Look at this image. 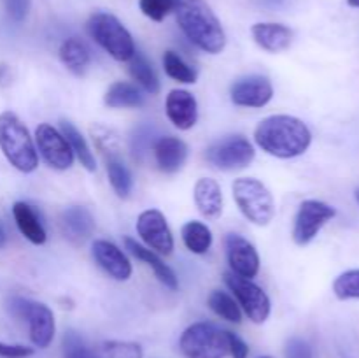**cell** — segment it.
I'll return each mask as SVG.
<instances>
[{"mask_svg": "<svg viewBox=\"0 0 359 358\" xmlns=\"http://www.w3.org/2000/svg\"><path fill=\"white\" fill-rule=\"evenodd\" d=\"M179 350L186 358H226L230 354L228 330L209 321L193 323L182 332Z\"/></svg>", "mask_w": 359, "mask_h": 358, "instance_id": "5", "label": "cell"}, {"mask_svg": "<svg viewBox=\"0 0 359 358\" xmlns=\"http://www.w3.org/2000/svg\"><path fill=\"white\" fill-rule=\"evenodd\" d=\"M228 340H230V354L231 358H248L249 346L233 332H228Z\"/></svg>", "mask_w": 359, "mask_h": 358, "instance_id": "39", "label": "cell"}, {"mask_svg": "<svg viewBox=\"0 0 359 358\" xmlns=\"http://www.w3.org/2000/svg\"><path fill=\"white\" fill-rule=\"evenodd\" d=\"M4 7H6V13L11 20L21 23L28 16L30 0H4Z\"/></svg>", "mask_w": 359, "mask_h": 358, "instance_id": "37", "label": "cell"}, {"mask_svg": "<svg viewBox=\"0 0 359 358\" xmlns=\"http://www.w3.org/2000/svg\"><path fill=\"white\" fill-rule=\"evenodd\" d=\"M163 69L168 77L184 84L196 83V77H198L196 76V70L191 65H188L175 51H165Z\"/></svg>", "mask_w": 359, "mask_h": 358, "instance_id": "32", "label": "cell"}, {"mask_svg": "<svg viewBox=\"0 0 359 358\" xmlns=\"http://www.w3.org/2000/svg\"><path fill=\"white\" fill-rule=\"evenodd\" d=\"M62 230L72 242H84L93 235L95 218L83 206H70L62 214Z\"/></svg>", "mask_w": 359, "mask_h": 358, "instance_id": "18", "label": "cell"}, {"mask_svg": "<svg viewBox=\"0 0 359 358\" xmlns=\"http://www.w3.org/2000/svg\"><path fill=\"white\" fill-rule=\"evenodd\" d=\"M105 105L112 109H135L144 105V95L137 88V84L126 83V81H116L109 86L104 97Z\"/></svg>", "mask_w": 359, "mask_h": 358, "instance_id": "24", "label": "cell"}, {"mask_svg": "<svg viewBox=\"0 0 359 358\" xmlns=\"http://www.w3.org/2000/svg\"><path fill=\"white\" fill-rule=\"evenodd\" d=\"M60 132L63 133V137L67 139L69 146L72 147L74 157H77V160L81 161V165H83L88 172L97 171V160H95L93 151H91V147L88 146L83 133L74 126V123L67 121V119H62V121H60Z\"/></svg>", "mask_w": 359, "mask_h": 358, "instance_id": "25", "label": "cell"}, {"mask_svg": "<svg viewBox=\"0 0 359 358\" xmlns=\"http://www.w3.org/2000/svg\"><path fill=\"white\" fill-rule=\"evenodd\" d=\"M224 244H226V258L231 272L245 279L258 276L259 255L248 239L238 234H228Z\"/></svg>", "mask_w": 359, "mask_h": 358, "instance_id": "14", "label": "cell"}, {"mask_svg": "<svg viewBox=\"0 0 359 358\" xmlns=\"http://www.w3.org/2000/svg\"><path fill=\"white\" fill-rule=\"evenodd\" d=\"M231 102L238 107L259 109L265 107L273 97V86L266 76H252L242 77L231 84L230 90Z\"/></svg>", "mask_w": 359, "mask_h": 358, "instance_id": "13", "label": "cell"}, {"mask_svg": "<svg viewBox=\"0 0 359 358\" xmlns=\"http://www.w3.org/2000/svg\"><path fill=\"white\" fill-rule=\"evenodd\" d=\"M128 62V72L130 76H132V79L135 81L139 86H142L147 93H160V79H158L156 72H154L153 65H151L149 60L146 58V55H142L140 51H135V55H133Z\"/></svg>", "mask_w": 359, "mask_h": 358, "instance_id": "26", "label": "cell"}, {"mask_svg": "<svg viewBox=\"0 0 359 358\" xmlns=\"http://www.w3.org/2000/svg\"><path fill=\"white\" fill-rule=\"evenodd\" d=\"M347 4H349L351 7H359V0H347Z\"/></svg>", "mask_w": 359, "mask_h": 358, "instance_id": "41", "label": "cell"}, {"mask_svg": "<svg viewBox=\"0 0 359 358\" xmlns=\"http://www.w3.org/2000/svg\"><path fill=\"white\" fill-rule=\"evenodd\" d=\"M9 311L11 314L16 318L25 319L28 323V333H30V340L37 347L44 350L53 343L55 337L56 325L53 311L42 302L30 300V298L23 297H13L9 300Z\"/></svg>", "mask_w": 359, "mask_h": 358, "instance_id": "7", "label": "cell"}, {"mask_svg": "<svg viewBox=\"0 0 359 358\" xmlns=\"http://www.w3.org/2000/svg\"><path fill=\"white\" fill-rule=\"evenodd\" d=\"M91 255L98 267H102L112 279L128 281L132 276V263H130L128 256L114 242L98 239L91 246Z\"/></svg>", "mask_w": 359, "mask_h": 358, "instance_id": "15", "label": "cell"}, {"mask_svg": "<svg viewBox=\"0 0 359 358\" xmlns=\"http://www.w3.org/2000/svg\"><path fill=\"white\" fill-rule=\"evenodd\" d=\"M165 111L172 125L179 130L193 128L198 119V104L188 90H172L167 95Z\"/></svg>", "mask_w": 359, "mask_h": 358, "instance_id": "16", "label": "cell"}, {"mask_svg": "<svg viewBox=\"0 0 359 358\" xmlns=\"http://www.w3.org/2000/svg\"><path fill=\"white\" fill-rule=\"evenodd\" d=\"M233 200L245 220L266 227L276 216V202L270 190L256 178H238L231 185Z\"/></svg>", "mask_w": 359, "mask_h": 358, "instance_id": "6", "label": "cell"}, {"mask_svg": "<svg viewBox=\"0 0 359 358\" xmlns=\"http://www.w3.org/2000/svg\"><path fill=\"white\" fill-rule=\"evenodd\" d=\"M125 248L128 249V253H132L137 260L146 263L147 267H151L154 272V276L160 279V283H163L168 290H177L179 288V281L177 276H175L174 270L163 262V260L158 256V253H154L153 249L146 248V246L139 244L135 239L132 237H125Z\"/></svg>", "mask_w": 359, "mask_h": 358, "instance_id": "20", "label": "cell"}, {"mask_svg": "<svg viewBox=\"0 0 359 358\" xmlns=\"http://www.w3.org/2000/svg\"><path fill=\"white\" fill-rule=\"evenodd\" d=\"M193 199L200 214L207 220H217L223 213V192L216 179L200 178L193 190Z\"/></svg>", "mask_w": 359, "mask_h": 358, "instance_id": "21", "label": "cell"}, {"mask_svg": "<svg viewBox=\"0 0 359 358\" xmlns=\"http://www.w3.org/2000/svg\"><path fill=\"white\" fill-rule=\"evenodd\" d=\"M32 354H34V347L0 343V358H28Z\"/></svg>", "mask_w": 359, "mask_h": 358, "instance_id": "38", "label": "cell"}, {"mask_svg": "<svg viewBox=\"0 0 359 358\" xmlns=\"http://www.w3.org/2000/svg\"><path fill=\"white\" fill-rule=\"evenodd\" d=\"M137 234L144 244L158 255H170L174 251V235L168 228L167 218L158 209H147L137 218Z\"/></svg>", "mask_w": 359, "mask_h": 358, "instance_id": "12", "label": "cell"}, {"mask_svg": "<svg viewBox=\"0 0 359 358\" xmlns=\"http://www.w3.org/2000/svg\"><path fill=\"white\" fill-rule=\"evenodd\" d=\"M209 307L216 312L219 318L226 319L230 323H241L242 321V311L241 305L237 304L231 295H228L226 291L216 290L210 293L209 297Z\"/></svg>", "mask_w": 359, "mask_h": 358, "instance_id": "30", "label": "cell"}, {"mask_svg": "<svg viewBox=\"0 0 359 358\" xmlns=\"http://www.w3.org/2000/svg\"><path fill=\"white\" fill-rule=\"evenodd\" d=\"M95 358H142V347L128 340H105L93 350Z\"/></svg>", "mask_w": 359, "mask_h": 358, "instance_id": "31", "label": "cell"}, {"mask_svg": "<svg viewBox=\"0 0 359 358\" xmlns=\"http://www.w3.org/2000/svg\"><path fill=\"white\" fill-rule=\"evenodd\" d=\"M63 358H95V353L79 333L70 330L63 337Z\"/></svg>", "mask_w": 359, "mask_h": 358, "instance_id": "34", "label": "cell"}, {"mask_svg": "<svg viewBox=\"0 0 359 358\" xmlns=\"http://www.w3.org/2000/svg\"><path fill=\"white\" fill-rule=\"evenodd\" d=\"M182 242L195 255H203L212 246V232L202 221H188L181 230Z\"/></svg>", "mask_w": 359, "mask_h": 358, "instance_id": "27", "label": "cell"}, {"mask_svg": "<svg viewBox=\"0 0 359 358\" xmlns=\"http://www.w3.org/2000/svg\"><path fill=\"white\" fill-rule=\"evenodd\" d=\"M107 175L109 181H111L112 190L116 192V195L121 197V199H128L130 193L133 188V179L130 174L128 167L125 165V161L119 157H109L107 158Z\"/></svg>", "mask_w": 359, "mask_h": 358, "instance_id": "29", "label": "cell"}, {"mask_svg": "<svg viewBox=\"0 0 359 358\" xmlns=\"http://www.w3.org/2000/svg\"><path fill=\"white\" fill-rule=\"evenodd\" d=\"M175 16L186 37L209 55H217L226 46V34L205 0H175Z\"/></svg>", "mask_w": 359, "mask_h": 358, "instance_id": "2", "label": "cell"}, {"mask_svg": "<svg viewBox=\"0 0 359 358\" xmlns=\"http://www.w3.org/2000/svg\"><path fill=\"white\" fill-rule=\"evenodd\" d=\"M7 242V232H6V227L2 225V221H0V249L6 246Z\"/></svg>", "mask_w": 359, "mask_h": 358, "instance_id": "40", "label": "cell"}, {"mask_svg": "<svg viewBox=\"0 0 359 358\" xmlns=\"http://www.w3.org/2000/svg\"><path fill=\"white\" fill-rule=\"evenodd\" d=\"M0 150L11 165L23 174L39 167V154L25 123L14 112L0 114Z\"/></svg>", "mask_w": 359, "mask_h": 358, "instance_id": "3", "label": "cell"}, {"mask_svg": "<svg viewBox=\"0 0 359 358\" xmlns=\"http://www.w3.org/2000/svg\"><path fill=\"white\" fill-rule=\"evenodd\" d=\"M337 216L335 207L323 200H305L298 207V213L294 216L293 227V241L298 246H307L318 237L321 228L330 220Z\"/></svg>", "mask_w": 359, "mask_h": 358, "instance_id": "10", "label": "cell"}, {"mask_svg": "<svg viewBox=\"0 0 359 358\" xmlns=\"http://www.w3.org/2000/svg\"><path fill=\"white\" fill-rule=\"evenodd\" d=\"M224 283L230 288L231 293L235 295V300L241 305L242 311L248 314L252 323H265L269 319L272 304H270L269 295L263 291L262 286L252 283L251 279L237 276L230 270L224 274Z\"/></svg>", "mask_w": 359, "mask_h": 358, "instance_id": "8", "label": "cell"}, {"mask_svg": "<svg viewBox=\"0 0 359 358\" xmlns=\"http://www.w3.org/2000/svg\"><path fill=\"white\" fill-rule=\"evenodd\" d=\"M60 60L74 76H84L91 63V55L81 39L69 37L60 46Z\"/></svg>", "mask_w": 359, "mask_h": 358, "instance_id": "23", "label": "cell"}, {"mask_svg": "<svg viewBox=\"0 0 359 358\" xmlns=\"http://www.w3.org/2000/svg\"><path fill=\"white\" fill-rule=\"evenodd\" d=\"M13 216L18 230L21 232L25 239H28L32 244H44L48 235H46L44 227H42L41 220H39L37 213L32 209V206H28L27 202H16L13 206Z\"/></svg>", "mask_w": 359, "mask_h": 358, "instance_id": "22", "label": "cell"}, {"mask_svg": "<svg viewBox=\"0 0 359 358\" xmlns=\"http://www.w3.org/2000/svg\"><path fill=\"white\" fill-rule=\"evenodd\" d=\"M259 358H270V357H259Z\"/></svg>", "mask_w": 359, "mask_h": 358, "instance_id": "43", "label": "cell"}, {"mask_svg": "<svg viewBox=\"0 0 359 358\" xmlns=\"http://www.w3.org/2000/svg\"><path fill=\"white\" fill-rule=\"evenodd\" d=\"M140 11L153 21H163L174 11L175 0H140Z\"/></svg>", "mask_w": 359, "mask_h": 358, "instance_id": "35", "label": "cell"}, {"mask_svg": "<svg viewBox=\"0 0 359 358\" xmlns=\"http://www.w3.org/2000/svg\"><path fill=\"white\" fill-rule=\"evenodd\" d=\"M255 140L265 153L286 160L300 157L311 147L312 133L297 116L273 114L259 121Z\"/></svg>", "mask_w": 359, "mask_h": 358, "instance_id": "1", "label": "cell"}, {"mask_svg": "<svg viewBox=\"0 0 359 358\" xmlns=\"http://www.w3.org/2000/svg\"><path fill=\"white\" fill-rule=\"evenodd\" d=\"M35 144L42 160L55 171H67L74 165V151L60 130L49 123H41L35 128Z\"/></svg>", "mask_w": 359, "mask_h": 358, "instance_id": "11", "label": "cell"}, {"mask_svg": "<svg viewBox=\"0 0 359 358\" xmlns=\"http://www.w3.org/2000/svg\"><path fill=\"white\" fill-rule=\"evenodd\" d=\"M356 200H358V204H359V190L356 192Z\"/></svg>", "mask_w": 359, "mask_h": 358, "instance_id": "42", "label": "cell"}, {"mask_svg": "<svg viewBox=\"0 0 359 358\" xmlns=\"http://www.w3.org/2000/svg\"><path fill=\"white\" fill-rule=\"evenodd\" d=\"M158 168L165 174H175L181 171L188 158V146L179 137H160L153 147Z\"/></svg>", "mask_w": 359, "mask_h": 358, "instance_id": "17", "label": "cell"}, {"mask_svg": "<svg viewBox=\"0 0 359 358\" xmlns=\"http://www.w3.org/2000/svg\"><path fill=\"white\" fill-rule=\"evenodd\" d=\"M256 157V151L252 144L245 137L233 135L212 144L207 150L205 158L214 168L224 172L242 171L249 167Z\"/></svg>", "mask_w": 359, "mask_h": 358, "instance_id": "9", "label": "cell"}, {"mask_svg": "<svg viewBox=\"0 0 359 358\" xmlns=\"http://www.w3.org/2000/svg\"><path fill=\"white\" fill-rule=\"evenodd\" d=\"M88 34L118 62H128L137 51L132 34L114 14L95 13L88 20Z\"/></svg>", "mask_w": 359, "mask_h": 358, "instance_id": "4", "label": "cell"}, {"mask_svg": "<svg viewBox=\"0 0 359 358\" xmlns=\"http://www.w3.org/2000/svg\"><path fill=\"white\" fill-rule=\"evenodd\" d=\"M252 39L269 53H280L293 42V30L283 23H256L251 28Z\"/></svg>", "mask_w": 359, "mask_h": 358, "instance_id": "19", "label": "cell"}, {"mask_svg": "<svg viewBox=\"0 0 359 358\" xmlns=\"http://www.w3.org/2000/svg\"><path fill=\"white\" fill-rule=\"evenodd\" d=\"M333 293L340 300L359 298V269H351L333 281Z\"/></svg>", "mask_w": 359, "mask_h": 358, "instance_id": "33", "label": "cell"}, {"mask_svg": "<svg viewBox=\"0 0 359 358\" xmlns=\"http://www.w3.org/2000/svg\"><path fill=\"white\" fill-rule=\"evenodd\" d=\"M160 139L158 128L151 123H142V125L135 126L130 137V147H132V154L137 161H144L149 151L153 150L156 140Z\"/></svg>", "mask_w": 359, "mask_h": 358, "instance_id": "28", "label": "cell"}, {"mask_svg": "<svg viewBox=\"0 0 359 358\" xmlns=\"http://www.w3.org/2000/svg\"><path fill=\"white\" fill-rule=\"evenodd\" d=\"M286 358H314V353L307 340L291 337L286 343Z\"/></svg>", "mask_w": 359, "mask_h": 358, "instance_id": "36", "label": "cell"}]
</instances>
